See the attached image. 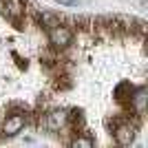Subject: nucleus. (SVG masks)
I'll return each instance as SVG.
<instances>
[{"label":"nucleus","mask_w":148,"mask_h":148,"mask_svg":"<svg viewBox=\"0 0 148 148\" xmlns=\"http://www.w3.org/2000/svg\"><path fill=\"white\" fill-rule=\"evenodd\" d=\"M49 40L56 49H66L71 44V40H73V33H71V29H66V27H62L58 22V25L49 27Z\"/></svg>","instance_id":"nucleus-1"},{"label":"nucleus","mask_w":148,"mask_h":148,"mask_svg":"<svg viewBox=\"0 0 148 148\" xmlns=\"http://www.w3.org/2000/svg\"><path fill=\"white\" fill-rule=\"evenodd\" d=\"M27 115L25 113H18V115H9V117L5 119V124H2V135L5 137H13V135H18L20 130L25 128V124H27Z\"/></svg>","instance_id":"nucleus-2"},{"label":"nucleus","mask_w":148,"mask_h":148,"mask_svg":"<svg viewBox=\"0 0 148 148\" xmlns=\"http://www.w3.org/2000/svg\"><path fill=\"white\" fill-rule=\"evenodd\" d=\"M113 133H115V142L119 146H130L133 139H135V124H122L119 122L113 128Z\"/></svg>","instance_id":"nucleus-3"},{"label":"nucleus","mask_w":148,"mask_h":148,"mask_svg":"<svg viewBox=\"0 0 148 148\" xmlns=\"http://www.w3.org/2000/svg\"><path fill=\"white\" fill-rule=\"evenodd\" d=\"M5 9H7V18L13 25H20V18L25 16V0H7Z\"/></svg>","instance_id":"nucleus-4"},{"label":"nucleus","mask_w":148,"mask_h":148,"mask_svg":"<svg viewBox=\"0 0 148 148\" xmlns=\"http://www.w3.org/2000/svg\"><path fill=\"white\" fill-rule=\"evenodd\" d=\"M66 124V111H51L47 115V130H60Z\"/></svg>","instance_id":"nucleus-5"},{"label":"nucleus","mask_w":148,"mask_h":148,"mask_svg":"<svg viewBox=\"0 0 148 148\" xmlns=\"http://www.w3.org/2000/svg\"><path fill=\"white\" fill-rule=\"evenodd\" d=\"M133 95V93H130ZM146 102H148V95H146V91H137L133 97H130V108L137 113V115H142L144 111H146Z\"/></svg>","instance_id":"nucleus-6"},{"label":"nucleus","mask_w":148,"mask_h":148,"mask_svg":"<svg viewBox=\"0 0 148 148\" xmlns=\"http://www.w3.org/2000/svg\"><path fill=\"white\" fill-rule=\"evenodd\" d=\"M66 122H71V126L75 130H82L84 128V113L80 108H73L71 113H66Z\"/></svg>","instance_id":"nucleus-7"},{"label":"nucleus","mask_w":148,"mask_h":148,"mask_svg":"<svg viewBox=\"0 0 148 148\" xmlns=\"http://www.w3.org/2000/svg\"><path fill=\"white\" fill-rule=\"evenodd\" d=\"M71 146H73V148H91L93 146V139H88V137H84V135L77 133V137L71 142Z\"/></svg>","instance_id":"nucleus-8"},{"label":"nucleus","mask_w":148,"mask_h":148,"mask_svg":"<svg viewBox=\"0 0 148 148\" xmlns=\"http://www.w3.org/2000/svg\"><path fill=\"white\" fill-rule=\"evenodd\" d=\"M126 93L130 95V93H133V88H130V84H128V82H122V84H119V86L115 88V95H117V99H119V102H124V99H126V97H124Z\"/></svg>","instance_id":"nucleus-9"},{"label":"nucleus","mask_w":148,"mask_h":148,"mask_svg":"<svg viewBox=\"0 0 148 148\" xmlns=\"http://www.w3.org/2000/svg\"><path fill=\"white\" fill-rule=\"evenodd\" d=\"M58 2H60V5H66V7H75L77 5L75 0H58Z\"/></svg>","instance_id":"nucleus-10"}]
</instances>
